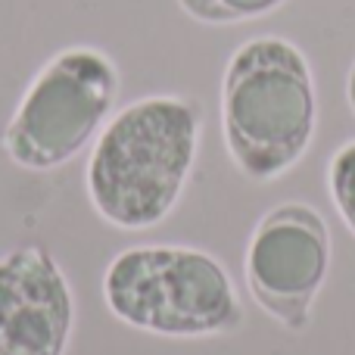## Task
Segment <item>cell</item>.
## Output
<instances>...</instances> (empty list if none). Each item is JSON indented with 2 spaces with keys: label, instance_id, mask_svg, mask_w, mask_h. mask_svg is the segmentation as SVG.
Returning <instances> with one entry per match:
<instances>
[{
  "label": "cell",
  "instance_id": "6da1fadb",
  "mask_svg": "<svg viewBox=\"0 0 355 355\" xmlns=\"http://www.w3.org/2000/svg\"><path fill=\"white\" fill-rule=\"evenodd\" d=\"M202 106L153 94L122 106L103 125L87 159V196L106 225L147 231L172 215L200 150Z\"/></svg>",
  "mask_w": 355,
  "mask_h": 355
},
{
  "label": "cell",
  "instance_id": "7a4b0ae2",
  "mask_svg": "<svg viewBox=\"0 0 355 355\" xmlns=\"http://www.w3.org/2000/svg\"><path fill=\"white\" fill-rule=\"evenodd\" d=\"M318 128L312 66L293 41L259 35L231 53L221 78V131L234 166L268 184L296 166Z\"/></svg>",
  "mask_w": 355,
  "mask_h": 355
},
{
  "label": "cell",
  "instance_id": "3957f363",
  "mask_svg": "<svg viewBox=\"0 0 355 355\" xmlns=\"http://www.w3.org/2000/svg\"><path fill=\"white\" fill-rule=\"evenodd\" d=\"M103 302L122 324L156 337H218L243 324L227 268L193 246H131L103 271Z\"/></svg>",
  "mask_w": 355,
  "mask_h": 355
},
{
  "label": "cell",
  "instance_id": "277c9868",
  "mask_svg": "<svg viewBox=\"0 0 355 355\" xmlns=\"http://www.w3.org/2000/svg\"><path fill=\"white\" fill-rule=\"evenodd\" d=\"M119 94V69L97 47H66L31 78L3 128V153L12 166L50 172L78 156L110 122Z\"/></svg>",
  "mask_w": 355,
  "mask_h": 355
},
{
  "label": "cell",
  "instance_id": "5b68a950",
  "mask_svg": "<svg viewBox=\"0 0 355 355\" xmlns=\"http://www.w3.org/2000/svg\"><path fill=\"white\" fill-rule=\"evenodd\" d=\"M331 271V231L318 209L281 202L256 225L243 275L250 296L287 331H306Z\"/></svg>",
  "mask_w": 355,
  "mask_h": 355
},
{
  "label": "cell",
  "instance_id": "8992f818",
  "mask_svg": "<svg viewBox=\"0 0 355 355\" xmlns=\"http://www.w3.org/2000/svg\"><path fill=\"white\" fill-rule=\"evenodd\" d=\"M75 296L44 246L0 256V355H66Z\"/></svg>",
  "mask_w": 355,
  "mask_h": 355
},
{
  "label": "cell",
  "instance_id": "52a82bcc",
  "mask_svg": "<svg viewBox=\"0 0 355 355\" xmlns=\"http://www.w3.org/2000/svg\"><path fill=\"white\" fill-rule=\"evenodd\" d=\"M287 0H178L190 19L202 25H237V22H252L268 12L281 10Z\"/></svg>",
  "mask_w": 355,
  "mask_h": 355
},
{
  "label": "cell",
  "instance_id": "ba28073f",
  "mask_svg": "<svg viewBox=\"0 0 355 355\" xmlns=\"http://www.w3.org/2000/svg\"><path fill=\"white\" fill-rule=\"evenodd\" d=\"M327 190H331V200L337 206L343 225L352 231L355 237V137L346 141L337 153L331 156V166H327Z\"/></svg>",
  "mask_w": 355,
  "mask_h": 355
},
{
  "label": "cell",
  "instance_id": "9c48e42d",
  "mask_svg": "<svg viewBox=\"0 0 355 355\" xmlns=\"http://www.w3.org/2000/svg\"><path fill=\"white\" fill-rule=\"evenodd\" d=\"M346 100H349V110L355 112V62L349 69V78H346Z\"/></svg>",
  "mask_w": 355,
  "mask_h": 355
}]
</instances>
